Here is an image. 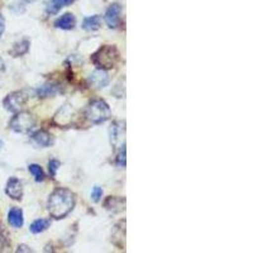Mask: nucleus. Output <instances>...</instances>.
<instances>
[{"instance_id": "20e7f679", "label": "nucleus", "mask_w": 253, "mask_h": 253, "mask_svg": "<svg viewBox=\"0 0 253 253\" xmlns=\"http://www.w3.org/2000/svg\"><path fill=\"white\" fill-rule=\"evenodd\" d=\"M36 126L35 115L28 112H18L9 122V128L15 133L20 134H27L32 132Z\"/></svg>"}, {"instance_id": "6e6552de", "label": "nucleus", "mask_w": 253, "mask_h": 253, "mask_svg": "<svg viewBox=\"0 0 253 253\" xmlns=\"http://www.w3.org/2000/svg\"><path fill=\"white\" fill-rule=\"evenodd\" d=\"M87 83L92 87H95V89H103V87H105L109 84V75H108L105 70H95L87 78Z\"/></svg>"}, {"instance_id": "aec40b11", "label": "nucleus", "mask_w": 253, "mask_h": 253, "mask_svg": "<svg viewBox=\"0 0 253 253\" xmlns=\"http://www.w3.org/2000/svg\"><path fill=\"white\" fill-rule=\"evenodd\" d=\"M28 170H29V172L33 175V177H35L36 181H37V182L43 181V180H44V172H43V170H42V167H41L40 165L31 164L28 166Z\"/></svg>"}, {"instance_id": "4468645a", "label": "nucleus", "mask_w": 253, "mask_h": 253, "mask_svg": "<svg viewBox=\"0 0 253 253\" xmlns=\"http://www.w3.org/2000/svg\"><path fill=\"white\" fill-rule=\"evenodd\" d=\"M74 0H49L47 3L46 12L48 15H55L60 12L61 9L71 4Z\"/></svg>"}, {"instance_id": "412c9836", "label": "nucleus", "mask_w": 253, "mask_h": 253, "mask_svg": "<svg viewBox=\"0 0 253 253\" xmlns=\"http://www.w3.org/2000/svg\"><path fill=\"white\" fill-rule=\"evenodd\" d=\"M101 196H103V189L100 186H95L91 191V199L92 202L95 203H99L100 202Z\"/></svg>"}, {"instance_id": "9b49d317", "label": "nucleus", "mask_w": 253, "mask_h": 253, "mask_svg": "<svg viewBox=\"0 0 253 253\" xmlns=\"http://www.w3.org/2000/svg\"><path fill=\"white\" fill-rule=\"evenodd\" d=\"M31 139L40 147H49L53 143L52 134L47 130H37L31 135Z\"/></svg>"}, {"instance_id": "393cba45", "label": "nucleus", "mask_w": 253, "mask_h": 253, "mask_svg": "<svg viewBox=\"0 0 253 253\" xmlns=\"http://www.w3.org/2000/svg\"><path fill=\"white\" fill-rule=\"evenodd\" d=\"M17 252H32V250H31V248L27 247V246L22 245V246H19V247H18Z\"/></svg>"}, {"instance_id": "ddd939ff", "label": "nucleus", "mask_w": 253, "mask_h": 253, "mask_svg": "<svg viewBox=\"0 0 253 253\" xmlns=\"http://www.w3.org/2000/svg\"><path fill=\"white\" fill-rule=\"evenodd\" d=\"M8 221H9V224L12 225L13 228H17V229L23 227L24 218H23V211H22V209H20V208L14 207L9 210Z\"/></svg>"}, {"instance_id": "6ab92c4d", "label": "nucleus", "mask_w": 253, "mask_h": 253, "mask_svg": "<svg viewBox=\"0 0 253 253\" xmlns=\"http://www.w3.org/2000/svg\"><path fill=\"white\" fill-rule=\"evenodd\" d=\"M49 225H51V221H49L48 219H37V220H35L32 223L31 227H29V230H31L33 234H38L44 232Z\"/></svg>"}, {"instance_id": "a878e982", "label": "nucleus", "mask_w": 253, "mask_h": 253, "mask_svg": "<svg viewBox=\"0 0 253 253\" xmlns=\"http://www.w3.org/2000/svg\"><path fill=\"white\" fill-rule=\"evenodd\" d=\"M5 70V63H4L3 58L0 57V72H3Z\"/></svg>"}, {"instance_id": "0eeeda50", "label": "nucleus", "mask_w": 253, "mask_h": 253, "mask_svg": "<svg viewBox=\"0 0 253 253\" xmlns=\"http://www.w3.org/2000/svg\"><path fill=\"white\" fill-rule=\"evenodd\" d=\"M5 193L13 200H22V198H23V185H22L19 178L14 177V176L9 178L5 186Z\"/></svg>"}, {"instance_id": "9d476101", "label": "nucleus", "mask_w": 253, "mask_h": 253, "mask_svg": "<svg viewBox=\"0 0 253 253\" xmlns=\"http://www.w3.org/2000/svg\"><path fill=\"white\" fill-rule=\"evenodd\" d=\"M72 117H74V109L71 105H63L55 115V122L58 126H69L72 122Z\"/></svg>"}, {"instance_id": "f3484780", "label": "nucleus", "mask_w": 253, "mask_h": 253, "mask_svg": "<svg viewBox=\"0 0 253 253\" xmlns=\"http://www.w3.org/2000/svg\"><path fill=\"white\" fill-rule=\"evenodd\" d=\"M100 27H101V19H100V15L98 14L85 18L83 22V28L85 29V31H89V32L98 31Z\"/></svg>"}, {"instance_id": "1a4fd4ad", "label": "nucleus", "mask_w": 253, "mask_h": 253, "mask_svg": "<svg viewBox=\"0 0 253 253\" xmlns=\"http://www.w3.org/2000/svg\"><path fill=\"white\" fill-rule=\"evenodd\" d=\"M121 14H122V6L119 4H112L105 12V23L108 24L109 28H118L121 23Z\"/></svg>"}, {"instance_id": "b1692460", "label": "nucleus", "mask_w": 253, "mask_h": 253, "mask_svg": "<svg viewBox=\"0 0 253 253\" xmlns=\"http://www.w3.org/2000/svg\"><path fill=\"white\" fill-rule=\"evenodd\" d=\"M4 31H5V20H4V17L0 14V38L3 36Z\"/></svg>"}, {"instance_id": "dca6fc26", "label": "nucleus", "mask_w": 253, "mask_h": 253, "mask_svg": "<svg viewBox=\"0 0 253 253\" xmlns=\"http://www.w3.org/2000/svg\"><path fill=\"white\" fill-rule=\"evenodd\" d=\"M104 207L112 211H122L126 207V200L118 196H109L104 203Z\"/></svg>"}, {"instance_id": "bb28decb", "label": "nucleus", "mask_w": 253, "mask_h": 253, "mask_svg": "<svg viewBox=\"0 0 253 253\" xmlns=\"http://www.w3.org/2000/svg\"><path fill=\"white\" fill-rule=\"evenodd\" d=\"M22 1H24V3H33L36 0H22Z\"/></svg>"}, {"instance_id": "7ed1b4c3", "label": "nucleus", "mask_w": 253, "mask_h": 253, "mask_svg": "<svg viewBox=\"0 0 253 253\" xmlns=\"http://www.w3.org/2000/svg\"><path fill=\"white\" fill-rule=\"evenodd\" d=\"M112 112L107 101L103 99H95L85 109V117L92 124H101L110 118Z\"/></svg>"}, {"instance_id": "f257e3e1", "label": "nucleus", "mask_w": 253, "mask_h": 253, "mask_svg": "<svg viewBox=\"0 0 253 253\" xmlns=\"http://www.w3.org/2000/svg\"><path fill=\"white\" fill-rule=\"evenodd\" d=\"M76 196L71 190L58 187L49 195L47 202V209L52 218L63 219L69 215L75 208Z\"/></svg>"}, {"instance_id": "423d86ee", "label": "nucleus", "mask_w": 253, "mask_h": 253, "mask_svg": "<svg viewBox=\"0 0 253 253\" xmlns=\"http://www.w3.org/2000/svg\"><path fill=\"white\" fill-rule=\"evenodd\" d=\"M110 143L115 150H122L126 147V123L114 122L109 129Z\"/></svg>"}, {"instance_id": "a211bd4d", "label": "nucleus", "mask_w": 253, "mask_h": 253, "mask_svg": "<svg viewBox=\"0 0 253 253\" xmlns=\"http://www.w3.org/2000/svg\"><path fill=\"white\" fill-rule=\"evenodd\" d=\"M29 49V41L28 40H22L20 42L13 46L12 51H10V55H13V57H20V56L26 55Z\"/></svg>"}, {"instance_id": "f03ea898", "label": "nucleus", "mask_w": 253, "mask_h": 253, "mask_svg": "<svg viewBox=\"0 0 253 253\" xmlns=\"http://www.w3.org/2000/svg\"><path fill=\"white\" fill-rule=\"evenodd\" d=\"M119 61H121V52L113 44H104L91 56V62L101 70L114 69Z\"/></svg>"}, {"instance_id": "4be33fe9", "label": "nucleus", "mask_w": 253, "mask_h": 253, "mask_svg": "<svg viewBox=\"0 0 253 253\" xmlns=\"http://www.w3.org/2000/svg\"><path fill=\"white\" fill-rule=\"evenodd\" d=\"M117 166L124 169L126 167V147L119 150L118 157H117Z\"/></svg>"}, {"instance_id": "cd10ccee", "label": "nucleus", "mask_w": 253, "mask_h": 253, "mask_svg": "<svg viewBox=\"0 0 253 253\" xmlns=\"http://www.w3.org/2000/svg\"><path fill=\"white\" fill-rule=\"evenodd\" d=\"M1 147H3V142L0 141V150H1Z\"/></svg>"}, {"instance_id": "39448f33", "label": "nucleus", "mask_w": 253, "mask_h": 253, "mask_svg": "<svg viewBox=\"0 0 253 253\" xmlns=\"http://www.w3.org/2000/svg\"><path fill=\"white\" fill-rule=\"evenodd\" d=\"M28 96L26 92L23 91H14L6 95V98L4 99L3 105L8 112L18 113L26 107Z\"/></svg>"}, {"instance_id": "2eb2a0df", "label": "nucleus", "mask_w": 253, "mask_h": 253, "mask_svg": "<svg viewBox=\"0 0 253 253\" xmlns=\"http://www.w3.org/2000/svg\"><path fill=\"white\" fill-rule=\"evenodd\" d=\"M58 90H60V87H58L57 84L46 83L42 86L38 87L37 95L38 98H49V96H53L55 94H57Z\"/></svg>"}, {"instance_id": "5701e85b", "label": "nucleus", "mask_w": 253, "mask_h": 253, "mask_svg": "<svg viewBox=\"0 0 253 253\" xmlns=\"http://www.w3.org/2000/svg\"><path fill=\"white\" fill-rule=\"evenodd\" d=\"M60 166L61 165L57 160H52V161H49L48 169H49V173H51V176H56V173H57Z\"/></svg>"}, {"instance_id": "f8f14e48", "label": "nucleus", "mask_w": 253, "mask_h": 253, "mask_svg": "<svg viewBox=\"0 0 253 253\" xmlns=\"http://www.w3.org/2000/svg\"><path fill=\"white\" fill-rule=\"evenodd\" d=\"M76 26V18L75 15L71 13H66V14L61 15L57 20L55 22V27L58 29H63V31H70L74 29Z\"/></svg>"}]
</instances>
